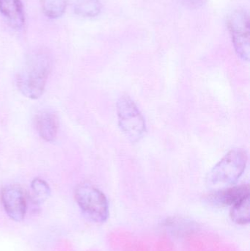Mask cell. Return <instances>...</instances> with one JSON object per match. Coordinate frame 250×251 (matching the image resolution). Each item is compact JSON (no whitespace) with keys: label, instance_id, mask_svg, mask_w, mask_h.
Here are the masks:
<instances>
[{"label":"cell","instance_id":"obj_12","mask_svg":"<svg viewBox=\"0 0 250 251\" xmlns=\"http://www.w3.org/2000/svg\"><path fill=\"white\" fill-rule=\"evenodd\" d=\"M32 194L37 203H43L48 199L51 194V189L48 184L41 178H35L31 185Z\"/></svg>","mask_w":250,"mask_h":251},{"label":"cell","instance_id":"obj_4","mask_svg":"<svg viewBox=\"0 0 250 251\" xmlns=\"http://www.w3.org/2000/svg\"><path fill=\"white\" fill-rule=\"evenodd\" d=\"M119 125L126 137L132 143L139 141L145 136V119L133 101L123 96L117 102Z\"/></svg>","mask_w":250,"mask_h":251},{"label":"cell","instance_id":"obj_5","mask_svg":"<svg viewBox=\"0 0 250 251\" xmlns=\"http://www.w3.org/2000/svg\"><path fill=\"white\" fill-rule=\"evenodd\" d=\"M235 50L242 60L250 59V20L248 13L238 10L233 12L227 21Z\"/></svg>","mask_w":250,"mask_h":251},{"label":"cell","instance_id":"obj_9","mask_svg":"<svg viewBox=\"0 0 250 251\" xmlns=\"http://www.w3.org/2000/svg\"><path fill=\"white\" fill-rule=\"evenodd\" d=\"M35 127L40 137L48 142L54 141L58 131L57 116L49 111L41 112L35 118Z\"/></svg>","mask_w":250,"mask_h":251},{"label":"cell","instance_id":"obj_1","mask_svg":"<svg viewBox=\"0 0 250 251\" xmlns=\"http://www.w3.org/2000/svg\"><path fill=\"white\" fill-rule=\"evenodd\" d=\"M50 71L51 60L48 54L44 52L34 54L18 75L19 91L23 96L32 100L39 98L45 89Z\"/></svg>","mask_w":250,"mask_h":251},{"label":"cell","instance_id":"obj_13","mask_svg":"<svg viewBox=\"0 0 250 251\" xmlns=\"http://www.w3.org/2000/svg\"><path fill=\"white\" fill-rule=\"evenodd\" d=\"M44 12L52 18L60 16L66 7V0H44Z\"/></svg>","mask_w":250,"mask_h":251},{"label":"cell","instance_id":"obj_10","mask_svg":"<svg viewBox=\"0 0 250 251\" xmlns=\"http://www.w3.org/2000/svg\"><path fill=\"white\" fill-rule=\"evenodd\" d=\"M0 13L12 27L19 29L23 26L25 19L20 0H0Z\"/></svg>","mask_w":250,"mask_h":251},{"label":"cell","instance_id":"obj_7","mask_svg":"<svg viewBox=\"0 0 250 251\" xmlns=\"http://www.w3.org/2000/svg\"><path fill=\"white\" fill-rule=\"evenodd\" d=\"M248 196H250L249 185L243 184L219 190L211 194L208 199L214 204L232 206Z\"/></svg>","mask_w":250,"mask_h":251},{"label":"cell","instance_id":"obj_2","mask_svg":"<svg viewBox=\"0 0 250 251\" xmlns=\"http://www.w3.org/2000/svg\"><path fill=\"white\" fill-rule=\"evenodd\" d=\"M248 160L246 151L242 149L229 152L208 174V185L221 188L233 185L243 174Z\"/></svg>","mask_w":250,"mask_h":251},{"label":"cell","instance_id":"obj_14","mask_svg":"<svg viewBox=\"0 0 250 251\" xmlns=\"http://www.w3.org/2000/svg\"><path fill=\"white\" fill-rule=\"evenodd\" d=\"M79 10L87 16H95L99 12L100 4L98 0H84L79 4Z\"/></svg>","mask_w":250,"mask_h":251},{"label":"cell","instance_id":"obj_15","mask_svg":"<svg viewBox=\"0 0 250 251\" xmlns=\"http://www.w3.org/2000/svg\"><path fill=\"white\" fill-rule=\"evenodd\" d=\"M188 6H190L191 7H197L202 4L203 0H183Z\"/></svg>","mask_w":250,"mask_h":251},{"label":"cell","instance_id":"obj_11","mask_svg":"<svg viewBox=\"0 0 250 251\" xmlns=\"http://www.w3.org/2000/svg\"><path fill=\"white\" fill-rule=\"evenodd\" d=\"M230 218L238 225H247L250 221V196L232 206Z\"/></svg>","mask_w":250,"mask_h":251},{"label":"cell","instance_id":"obj_8","mask_svg":"<svg viewBox=\"0 0 250 251\" xmlns=\"http://www.w3.org/2000/svg\"><path fill=\"white\" fill-rule=\"evenodd\" d=\"M162 227L166 231L172 235L179 237L193 235L199 229V226L197 223L181 217H171L167 218L163 222Z\"/></svg>","mask_w":250,"mask_h":251},{"label":"cell","instance_id":"obj_3","mask_svg":"<svg viewBox=\"0 0 250 251\" xmlns=\"http://www.w3.org/2000/svg\"><path fill=\"white\" fill-rule=\"evenodd\" d=\"M75 199L82 212L94 222L102 224L108 219V201L105 195L96 187L80 184L75 190Z\"/></svg>","mask_w":250,"mask_h":251},{"label":"cell","instance_id":"obj_6","mask_svg":"<svg viewBox=\"0 0 250 251\" xmlns=\"http://www.w3.org/2000/svg\"><path fill=\"white\" fill-rule=\"evenodd\" d=\"M1 201L9 218L16 222L24 219L26 201L24 193L17 186H7L1 190Z\"/></svg>","mask_w":250,"mask_h":251}]
</instances>
